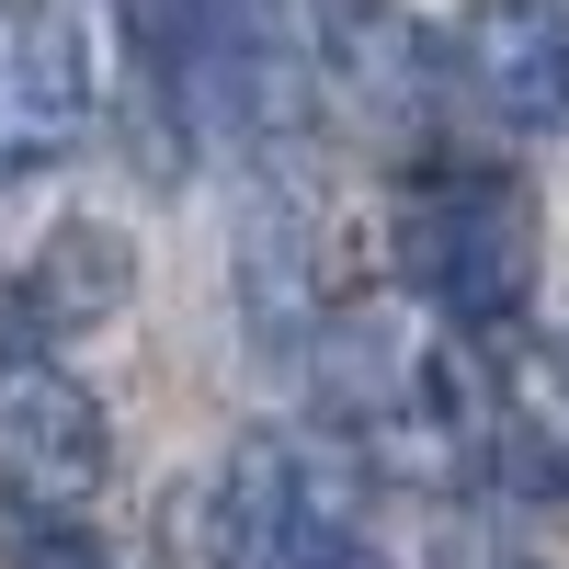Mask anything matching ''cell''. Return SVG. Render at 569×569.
I'll use <instances>...</instances> for the list:
<instances>
[{
	"label": "cell",
	"mask_w": 569,
	"mask_h": 569,
	"mask_svg": "<svg viewBox=\"0 0 569 569\" xmlns=\"http://www.w3.org/2000/svg\"><path fill=\"white\" fill-rule=\"evenodd\" d=\"M388 262L421 308L456 330H512L536 297V217L501 171H421L399 194V228H388Z\"/></svg>",
	"instance_id": "1"
},
{
	"label": "cell",
	"mask_w": 569,
	"mask_h": 569,
	"mask_svg": "<svg viewBox=\"0 0 569 569\" xmlns=\"http://www.w3.org/2000/svg\"><path fill=\"white\" fill-rule=\"evenodd\" d=\"M558 388H569V342H558Z\"/></svg>",
	"instance_id": "7"
},
{
	"label": "cell",
	"mask_w": 569,
	"mask_h": 569,
	"mask_svg": "<svg viewBox=\"0 0 569 569\" xmlns=\"http://www.w3.org/2000/svg\"><path fill=\"white\" fill-rule=\"evenodd\" d=\"M23 569H103V547H91L80 525H58V512H34L23 525Z\"/></svg>",
	"instance_id": "6"
},
{
	"label": "cell",
	"mask_w": 569,
	"mask_h": 569,
	"mask_svg": "<svg viewBox=\"0 0 569 569\" xmlns=\"http://www.w3.org/2000/svg\"><path fill=\"white\" fill-rule=\"evenodd\" d=\"M103 456H114L103 399H91L46 342H0V467H12L34 501H80L103 479Z\"/></svg>",
	"instance_id": "5"
},
{
	"label": "cell",
	"mask_w": 569,
	"mask_h": 569,
	"mask_svg": "<svg viewBox=\"0 0 569 569\" xmlns=\"http://www.w3.org/2000/svg\"><path fill=\"white\" fill-rule=\"evenodd\" d=\"M445 69L479 91V114L501 126H569V0H467L445 34Z\"/></svg>",
	"instance_id": "4"
},
{
	"label": "cell",
	"mask_w": 569,
	"mask_h": 569,
	"mask_svg": "<svg viewBox=\"0 0 569 569\" xmlns=\"http://www.w3.org/2000/svg\"><path fill=\"white\" fill-rule=\"evenodd\" d=\"M206 569H388L353 525V490L308 445L251 433L206 490Z\"/></svg>",
	"instance_id": "2"
},
{
	"label": "cell",
	"mask_w": 569,
	"mask_h": 569,
	"mask_svg": "<svg viewBox=\"0 0 569 569\" xmlns=\"http://www.w3.org/2000/svg\"><path fill=\"white\" fill-rule=\"evenodd\" d=\"M91 126V46L58 0H0V194L69 160Z\"/></svg>",
	"instance_id": "3"
}]
</instances>
